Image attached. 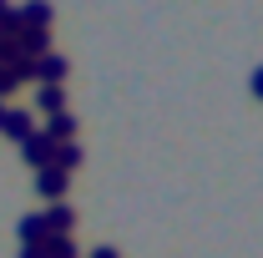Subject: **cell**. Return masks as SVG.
Masks as SVG:
<instances>
[{
	"label": "cell",
	"mask_w": 263,
	"mask_h": 258,
	"mask_svg": "<svg viewBox=\"0 0 263 258\" xmlns=\"http://www.w3.org/2000/svg\"><path fill=\"white\" fill-rule=\"evenodd\" d=\"M15 51H21V61H41V56H51V31H41V26H21Z\"/></svg>",
	"instance_id": "6da1fadb"
},
{
	"label": "cell",
	"mask_w": 263,
	"mask_h": 258,
	"mask_svg": "<svg viewBox=\"0 0 263 258\" xmlns=\"http://www.w3.org/2000/svg\"><path fill=\"white\" fill-rule=\"evenodd\" d=\"M21 157H26V167H35V172H41V167H51V157H56V142H51L46 132L35 127L31 137L21 142Z\"/></svg>",
	"instance_id": "7a4b0ae2"
},
{
	"label": "cell",
	"mask_w": 263,
	"mask_h": 258,
	"mask_svg": "<svg viewBox=\"0 0 263 258\" xmlns=\"http://www.w3.org/2000/svg\"><path fill=\"white\" fill-rule=\"evenodd\" d=\"M66 76H71V61L66 56H41V61H31V81H41V86H61Z\"/></svg>",
	"instance_id": "3957f363"
},
{
	"label": "cell",
	"mask_w": 263,
	"mask_h": 258,
	"mask_svg": "<svg viewBox=\"0 0 263 258\" xmlns=\"http://www.w3.org/2000/svg\"><path fill=\"white\" fill-rule=\"evenodd\" d=\"M66 188H71V177H66L61 167H41V172H35V193L46 197V202H61Z\"/></svg>",
	"instance_id": "277c9868"
},
{
	"label": "cell",
	"mask_w": 263,
	"mask_h": 258,
	"mask_svg": "<svg viewBox=\"0 0 263 258\" xmlns=\"http://www.w3.org/2000/svg\"><path fill=\"white\" fill-rule=\"evenodd\" d=\"M41 218H46V233H51V238H71V228H76V208H71V202H51Z\"/></svg>",
	"instance_id": "5b68a950"
},
{
	"label": "cell",
	"mask_w": 263,
	"mask_h": 258,
	"mask_svg": "<svg viewBox=\"0 0 263 258\" xmlns=\"http://www.w3.org/2000/svg\"><path fill=\"white\" fill-rule=\"evenodd\" d=\"M0 132H5L10 142H26V137L35 132V122H31V112H26V106H5V122H0Z\"/></svg>",
	"instance_id": "8992f818"
},
{
	"label": "cell",
	"mask_w": 263,
	"mask_h": 258,
	"mask_svg": "<svg viewBox=\"0 0 263 258\" xmlns=\"http://www.w3.org/2000/svg\"><path fill=\"white\" fill-rule=\"evenodd\" d=\"M51 21H56V5H51V0H26V5H21V26L51 31Z\"/></svg>",
	"instance_id": "52a82bcc"
},
{
	"label": "cell",
	"mask_w": 263,
	"mask_h": 258,
	"mask_svg": "<svg viewBox=\"0 0 263 258\" xmlns=\"http://www.w3.org/2000/svg\"><path fill=\"white\" fill-rule=\"evenodd\" d=\"M21 81H31V61H10V66H0V101L15 97V91H21Z\"/></svg>",
	"instance_id": "ba28073f"
},
{
	"label": "cell",
	"mask_w": 263,
	"mask_h": 258,
	"mask_svg": "<svg viewBox=\"0 0 263 258\" xmlns=\"http://www.w3.org/2000/svg\"><path fill=\"white\" fill-rule=\"evenodd\" d=\"M15 233H21V248H35V243H46L51 233H46V218L41 213H26L21 223H15Z\"/></svg>",
	"instance_id": "9c48e42d"
},
{
	"label": "cell",
	"mask_w": 263,
	"mask_h": 258,
	"mask_svg": "<svg viewBox=\"0 0 263 258\" xmlns=\"http://www.w3.org/2000/svg\"><path fill=\"white\" fill-rule=\"evenodd\" d=\"M46 137H51V142H76V117H71V112H56V117H46Z\"/></svg>",
	"instance_id": "30bf717a"
},
{
	"label": "cell",
	"mask_w": 263,
	"mask_h": 258,
	"mask_svg": "<svg viewBox=\"0 0 263 258\" xmlns=\"http://www.w3.org/2000/svg\"><path fill=\"white\" fill-rule=\"evenodd\" d=\"M51 167H61L66 177H71V172L81 167V147H76V142H56V157H51Z\"/></svg>",
	"instance_id": "8fae6325"
},
{
	"label": "cell",
	"mask_w": 263,
	"mask_h": 258,
	"mask_svg": "<svg viewBox=\"0 0 263 258\" xmlns=\"http://www.w3.org/2000/svg\"><path fill=\"white\" fill-rule=\"evenodd\" d=\"M35 106H41L46 117H56V112H66V91L61 86H41V91H35Z\"/></svg>",
	"instance_id": "7c38bea8"
},
{
	"label": "cell",
	"mask_w": 263,
	"mask_h": 258,
	"mask_svg": "<svg viewBox=\"0 0 263 258\" xmlns=\"http://www.w3.org/2000/svg\"><path fill=\"white\" fill-rule=\"evenodd\" d=\"M46 258H76V238H46Z\"/></svg>",
	"instance_id": "4fadbf2b"
},
{
	"label": "cell",
	"mask_w": 263,
	"mask_h": 258,
	"mask_svg": "<svg viewBox=\"0 0 263 258\" xmlns=\"http://www.w3.org/2000/svg\"><path fill=\"white\" fill-rule=\"evenodd\" d=\"M248 91L263 101V66H253V76H248Z\"/></svg>",
	"instance_id": "5bb4252c"
},
{
	"label": "cell",
	"mask_w": 263,
	"mask_h": 258,
	"mask_svg": "<svg viewBox=\"0 0 263 258\" xmlns=\"http://www.w3.org/2000/svg\"><path fill=\"white\" fill-rule=\"evenodd\" d=\"M91 258H122V253H117L111 243H101V248H97V253H91Z\"/></svg>",
	"instance_id": "9a60e30c"
},
{
	"label": "cell",
	"mask_w": 263,
	"mask_h": 258,
	"mask_svg": "<svg viewBox=\"0 0 263 258\" xmlns=\"http://www.w3.org/2000/svg\"><path fill=\"white\" fill-rule=\"evenodd\" d=\"M21 258H46V248L35 243V248H21Z\"/></svg>",
	"instance_id": "2e32d148"
},
{
	"label": "cell",
	"mask_w": 263,
	"mask_h": 258,
	"mask_svg": "<svg viewBox=\"0 0 263 258\" xmlns=\"http://www.w3.org/2000/svg\"><path fill=\"white\" fill-rule=\"evenodd\" d=\"M5 10H10V5H5V0H0V15H5Z\"/></svg>",
	"instance_id": "e0dca14e"
},
{
	"label": "cell",
	"mask_w": 263,
	"mask_h": 258,
	"mask_svg": "<svg viewBox=\"0 0 263 258\" xmlns=\"http://www.w3.org/2000/svg\"><path fill=\"white\" fill-rule=\"evenodd\" d=\"M0 122H5V101H0Z\"/></svg>",
	"instance_id": "ac0fdd59"
}]
</instances>
